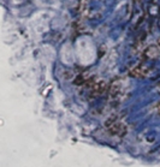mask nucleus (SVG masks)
I'll return each mask as SVG.
<instances>
[{
  "instance_id": "f257e3e1",
  "label": "nucleus",
  "mask_w": 160,
  "mask_h": 167,
  "mask_svg": "<svg viewBox=\"0 0 160 167\" xmlns=\"http://www.w3.org/2000/svg\"><path fill=\"white\" fill-rule=\"evenodd\" d=\"M107 129H108V132L112 133L113 136H119V137H123L124 135H126V131H128L126 130V126L123 123L118 122V120Z\"/></svg>"
},
{
  "instance_id": "f03ea898",
  "label": "nucleus",
  "mask_w": 160,
  "mask_h": 167,
  "mask_svg": "<svg viewBox=\"0 0 160 167\" xmlns=\"http://www.w3.org/2000/svg\"><path fill=\"white\" fill-rule=\"evenodd\" d=\"M159 112H160V110H159Z\"/></svg>"
}]
</instances>
